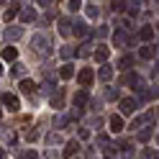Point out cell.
Returning <instances> with one entry per match:
<instances>
[{
	"label": "cell",
	"mask_w": 159,
	"mask_h": 159,
	"mask_svg": "<svg viewBox=\"0 0 159 159\" xmlns=\"http://www.w3.org/2000/svg\"><path fill=\"white\" fill-rule=\"evenodd\" d=\"M118 105H121V113H123V116H131V113H136V108H139V103L134 100V98H123V100L118 103Z\"/></svg>",
	"instance_id": "5"
},
{
	"label": "cell",
	"mask_w": 159,
	"mask_h": 159,
	"mask_svg": "<svg viewBox=\"0 0 159 159\" xmlns=\"http://www.w3.org/2000/svg\"><path fill=\"white\" fill-rule=\"evenodd\" d=\"M23 75H26V67L16 62V64H13V77H23Z\"/></svg>",
	"instance_id": "29"
},
{
	"label": "cell",
	"mask_w": 159,
	"mask_h": 159,
	"mask_svg": "<svg viewBox=\"0 0 159 159\" xmlns=\"http://www.w3.org/2000/svg\"><path fill=\"white\" fill-rule=\"evenodd\" d=\"M154 159H159V152H157V154H154Z\"/></svg>",
	"instance_id": "37"
},
{
	"label": "cell",
	"mask_w": 159,
	"mask_h": 159,
	"mask_svg": "<svg viewBox=\"0 0 159 159\" xmlns=\"http://www.w3.org/2000/svg\"><path fill=\"white\" fill-rule=\"evenodd\" d=\"M21 21H23V23H31V21H36V8H31V5L21 8Z\"/></svg>",
	"instance_id": "11"
},
{
	"label": "cell",
	"mask_w": 159,
	"mask_h": 159,
	"mask_svg": "<svg viewBox=\"0 0 159 159\" xmlns=\"http://www.w3.org/2000/svg\"><path fill=\"white\" fill-rule=\"evenodd\" d=\"M3 105L8 108V111H18V108H21V103H18V98L13 93H5L3 95Z\"/></svg>",
	"instance_id": "7"
},
{
	"label": "cell",
	"mask_w": 159,
	"mask_h": 159,
	"mask_svg": "<svg viewBox=\"0 0 159 159\" xmlns=\"http://www.w3.org/2000/svg\"><path fill=\"white\" fill-rule=\"evenodd\" d=\"M72 34H77V36H87V34H90V26H87L85 21H72Z\"/></svg>",
	"instance_id": "8"
},
{
	"label": "cell",
	"mask_w": 159,
	"mask_h": 159,
	"mask_svg": "<svg viewBox=\"0 0 159 159\" xmlns=\"http://www.w3.org/2000/svg\"><path fill=\"white\" fill-rule=\"evenodd\" d=\"M131 67H134V57L131 54H123L118 59V69H131Z\"/></svg>",
	"instance_id": "17"
},
{
	"label": "cell",
	"mask_w": 159,
	"mask_h": 159,
	"mask_svg": "<svg viewBox=\"0 0 159 159\" xmlns=\"http://www.w3.org/2000/svg\"><path fill=\"white\" fill-rule=\"evenodd\" d=\"M46 141H49V144H59V141H62V136H59L57 131H52V134L46 136Z\"/></svg>",
	"instance_id": "30"
},
{
	"label": "cell",
	"mask_w": 159,
	"mask_h": 159,
	"mask_svg": "<svg viewBox=\"0 0 159 159\" xmlns=\"http://www.w3.org/2000/svg\"><path fill=\"white\" fill-rule=\"evenodd\" d=\"M113 44H116V46H131L134 39L128 36L123 28H116V31H113Z\"/></svg>",
	"instance_id": "4"
},
{
	"label": "cell",
	"mask_w": 159,
	"mask_h": 159,
	"mask_svg": "<svg viewBox=\"0 0 159 159\" xmlns=\"http://www.w3.org/2000/svg\"><path fill=\"white\" fill-rule=\"evenodd\" d=\"M16 57H18L16 46H5L3 49V59H5V62H16Z\"/></svg>",
	"instance_id": "19"
},
{
	"label": "cell",
	"mask_w": 159,
	"mask_h": 159,
	"mask_svg": "<svg viewBox=\"0 0 159 159\" xmlns=\"http://www.w3.org/2000/svg\"><path fill=\"white\" fill-rule=\"evenodd\" d=\"M0 159H8V154H5V152H3V149H0Z\"/></svg>",
	"instance_id": "36"
},
{
	"label": "cell",
	"mask_w": 159,
	"mask_h": 159,
	"mask_svg": "<svg viewBox=\"0 0 159 159\" xmlns=\"http://www.w3.org/2000/svg\"><path fill=\"white\" fill-rule=\"evenodd\" d=\"M128 13L136 16V13H139V3H128Z\"/></svg>",
	"instance_id": "34"
},
{
	"label": "cell",
	"mask_w": 159,
	"mask_h": 159,
	"mask_svg": "<svg viewBox=\"0 0 159 159\" xmlns=\"http://www.w3.org/2000/svg\"><path fill=\"white\" fill-rule=\"evenodd\" d=\"M80 5H82V3H80V0H69V3H67V8H69V11H77Z\"/></svg>",
	"instance_id": "33"
},
{
	"label": "cell",
	"mask_w": 159,
	"mask_h": 159,
	"mask_svg": "<svg viewBox=\"0 0 159 159\" xmlns=\"http://www.w3.org/2000/svg\"><path fill=\"white\" fill-rule=\"evenodd\" d=\"M139 57H141V59H154V57H157V46H152V44L141 46V52H139Z\"/></svg>",
	"instance_id": "14"
},
{
	"label": "cell",
	"mask_w": 159,
	"mask_h": 159,
	"mask_svg": "<svg viewBox=\"0 0 159 159\" xmlns=\"http://www.w3.org/2000/svg\"><path fill=\"white\" fill-rule=\"evenodd\" d=\"M26 139H28V141H36V139H39V131H28Z\"/></svg>",
	"instance_id": "35"
},
{
	"label": "cell",
	"mask_w": 159,
	"mask_h": 159,
	"mask_svg": "<svg viewBox=\"0 0 159 159\" xmlns=\"http://www.w3.org/2000/svg\"><path fill=\"white\" fill-rule=\"evenodd\" d=\"M85 13H87V18H98L100 16V11H98L95 3H85Z\"/></svg>",
	"instance_id": "21"
},
{
	"label": "cell",
	"mask_w": 159,
	"mask_h": 159,
	"mask_svg": "<svg viewBox=\"0 0 159 159\" xmlns=\"http://www.w3.org/2000/svg\"><path fill=\"white\" fill-rule=\"evenodd\" d=\"M90 46H93L90 41H85V44H82V49H80L77 54H80V57H87V54H90Z\"/></svg>",
	"instance_id": "31"
},
{
	"label": "cell",
	"mask_w": 159,
	"mask_h": 159,
	"mask_svg": "<svg viewBox=\"0 0 159 159\" xmlns=\"http://www.w3.org/2000/svg\"><path fill=\"white\" fill-rule=\"evenodd\" d=\"M98 77H100L103 82H108V80L113 77V67H111V64H103L100 69H98Z\"/></svg>",
	"instance_id": "16"
},
{
	"label": "cell",
	"mask_w": 159,
	"mask_h": 159,
	"mask_svg": "<svg viewBox=\"0 0 159 159\" xmlns=\"http://www.w3.org/2000/svg\"><path fill=\"white\" fill-rule=\"evenodd\" d=\"M21 36H23V28H21V26H8V31H5V39H8V41H18Z\"/></svg>",
	"instance_id": "9"
},
{
	"label": "cell",
	"mask_w": 159,
	"mask_h": 159,
	"mask_svg": "<svg viewBox=\"0 0 159 159\" xmlns=\"http://www.w3.org/2000/svg\"><path fill=\"white\" fill-rule=\"evenodd\" d=\"M152 123H154V111H146V113H141V116H136L134 118V123H131V128L134 131H146V128H152Z\"/></svg>",
	"instance_id": "2"
},
{
	"label": "cell",
	"mask_w": 159,
	"mask_h": 159,
	"mask_svg": "<svg viewBox=\"0 0 159 159\" xmlns=\"http://www.w3.org/2000/svg\"><path fill=\"white\" fill-rule=\"evenodd\" d=\"M126 5H128V3H121V0H116V3H111L113 13H123V11H126Z\"/></svg>",
	"instance_id": "28"
},
{
	"label": "cell",
	"mask_w": 159,
	"mask_h": 159,
	"mask_svg": "<svg viewBox=\"0 0 159 159\" xmlns=\"http://www.w3.org/2000/svg\"><path fill=\"white\" fill-rule=\"evenodd\" d=\"M157 141H159V136H157Z\"/></svg>",
	"instance_id": "40"
},
{
	"label": "cell",
	"mask_w": 159,
	"mask_h": 159,
	"mask_svg": "<svg viewBox=\"0 0 159 159\" xmlns=\"http://www.w3.org/2000/svg\"><path fill=\"white\" fill-rule=\"evenodd\" d=\"M59 77H62V80H69V77H75V67L72 64H62V69H59Z\"/></svg>",
	"instance_id": "18"
},
{
	"label": "cell",
	"mask_w": 159,
	"mask_h": 159,
	"mask_svg": "<svg viewBox=\"0 0 159 159\" xmlns=\"http://www.w3.org/2000/svg\"><path fill=\"white\" fill-rule=\"evenodd\" d=\"M108 54H111V49H108V46H103V44H98V49L93 52V57L98 59V62H100V67L108 62Z\"/></svg>",
	"instance_id": "6"
},
{
	"label": "cell",
	"mask_w": 159,
	"mask_h": 159,
	"mask_svg": "<svg viewBox=\"0 0 159 159\" xmlns=\"http://www.w3.org/2000/svg\"><path fill=\"white\" fill-rule=\"evenodd\" d=\"M93 80H95V72H93L90 67H85V69H80V72H77V82H80V87H90Z\"/></svg>",
	"instance_id": "3"
},
{
	"label": "cell",
	"mask_w": 159,
	"mask_h": 159,
	"mask_svg": "<svg viewBox=\"0 0 159 159\" xmlns=\"http://www.w3.org/2000/svg\"><path fill=\"white\" fill-rule=\"evenodd\" d=\"M77 152H80V144H77V141H67V144H64V149H62V154H64V157H69V159H75V154H77Z\"/></svg>",
	"instance_id": "13"
},
{
	"label": "cell",
	"mask_w": 159,
	"mask_h": 159,
	"mask_svg": "<svg viewBox=\"0 0 159 159\" xmlns=\"http://www.w3.org/2000/svg\"><path fill=\"white\" fill-rule=\"evenodd\" d=\"M67 123H69V118H67V116H54V126H57V128H64Z\"/></svg>",
	"instance_id": "25"
},
{
	"label": "cell",
	"mask_w": 159,
	"mask_h": 159,
	"mask_svg": "<svg viewBox=\"0 0 159 159\" xmlns=\"http://www.w3.org/2000/svg\"><path fill=\"white\" fill-rule=\"evenodd\" d=\"M18 159H39V154L34 152V149H23V152L18 154Z\"/></svg>",
	"instance_id": "24"
},
{
	"label": "cell",
	"mask_w": 159,
	"mask_h": 159,
	"mask_svg": "<svg viewBox=\"0 0 159 159\" xmlns=\"http://www.w3.org/2000/svg\"><path fill=\"white\" fill-rule=\"evenodd\" d=\"M111 128H113L116 134H121V131H123V118H121V116H113V118H111Z\"/></svg>",
	"instance_id": "20"
},
{
	"label": "cell",
	"mask_w": 159,
	"mask_h": 159,
	"mask_svg": "<svg viewBox=\"0 0 159 159\" xmlns=\"http://www.w3.org/2000/svg\"><path fill=\"white\" fill-rule=\"evenodd\" d=\"M34 87H36V85L31 82V80H26V77L21 80V93H28V95H31V93H34Z\"/></svg>",
	"instance_id": "22"
},
{
	"label": "cell",
	"mask_w": 159,
	"mask_h": 159,
	"mask_svg": "<svg viewBox=\"0 0 159 159\" xmlns=\"http://www.w3.org/2000/svg\"><path fill=\"white\" fill-rule=\"evenodd\" d=\"M62 103H64V95H62V90H57V93L52 95V105H54V108H62Z\"/></svg>",
	"instance_id": "23"
},
{
	"label": "cell",
	"mask_w": 159,
	"mask_h": 159,
	"mask_svg": "<svg viewBox=\"0 0 159 159\" xmlns=\"http://www.w3.org/2000/svg\"><path fill=\"white\" fill-rule=\"evenodd\" d=\"M31 49H34V54L41 57V59L52 57V41H49V36H44V34H36L31 39Z\"/></svg>",
	"instance_id": "1"
},
{
	"label": "cell",
	"mask_w": 159,
	"mask_h": 159,
	"mask_svg": "<svg viewBox=\"0 0 159 159\" xmlns=\"http://www.w3.org/2000/svg\"><path fill=\"white\" fill-rule=\"evenodd\" d=\"M0 116H3V111H0Z\"/></svg>",
	"instance_id": "39"
},
{
	"label": "cell",
	"mask_w": 159,
	"mask_h": 159,
	"mask_svg": "<svg viewBox=\"0 0 159 159\" xmlns=\"http://www.w3.org/2000/svg\"><path fill=\"white\" fill-rule=\"evenodd\" d=\"M18 11H21V5H18V3H16V5L11 8V11H8V13H5V21H8V23H11V21H13V18H16V13H18Z\"/></svg>",
	"instance_id": "26"
},
{
	"label": "cell",
	"mask_w": 159,
	"mask_h": 159,
	"mask_svg": "<svg viewBox=\"0 0 159 159\" xmlns=\"http://www.w3.org/2000/svg\"><path fill=\"white\" fill-rule=\"evenodd\" d=\"M59 34H62V36L72 34V21H69V18H59Z\"/></svg>",
	"instance_id": "15"
},
{
	"label": "cell",
	"mask_w": 159,
	"mask_h": 159,
	"mask_svg": "<svg viewBox=\"0 0 159 159\" xmlns=\"http://www.w3.org/2000/svg\"><path fill=\"white\" fill-rule=\"evenodd\" d=\"M149 139H152V128H146V131L139 134V141H149Z\"/></svg>",
	"instance_id": "32"
},
{
	"label": "cell",
	"mask_w": 159,
	"mask_h": 159,
	"mask_svg": "<svg viewBox=\"0 0 159 159\" xmlns=\"http://www.w3.org/2000/svg\"><path fill=\"white\" fill-rule=\"evenodd\" d=\"M139 39H141L144 44H149L154 39V26H141V28H139Z\"/></svg>",
	"instance_id": "10"
},
{
	"label": "cell",
	"mask_w": 159,
	"mask_h": 159,
	"mask_svg": "<svg viewBox=\"0 0 159 159\" xmlns=\"http://www.w3.org/2000/svg\"><path fill=\"white\" fill-rule=\"evenodd\" d=\"M87 103H90V95H87V90H80V93L75 95V108H80V111H82Z\"/></svg>",
	"instance_id": "12"
},
{
	"label": "cell",
	"mask_w": 159,
	"mask_h": 159,
	"mask_svg": "<svg viewBox=\"0 0 159 159\" xmlns=\"http://www.w3.org/2000/svg\"><path fill=\"white\" fill-rule=\"evenodd\" d=\"M0 75H3V64H0Z\"/></svg>",
	"instance_id": "38"
},
{
	"label": "cell",
	"mask_w": 159,
	"mask_h": 159,
	"mask_svg": "<svg viewBox=\"0 0 159 159\" xmlns=\"http://www.w3.org/2000/svg\"><path fill=\"white\" fill-rule=\"evenodd\" d=\"M59 54H62L64 59H72V57H75V49H72V46H62V49H59Z\"/></svg>",
	"instance_id": "27"
}]
</instances>
